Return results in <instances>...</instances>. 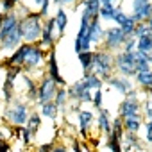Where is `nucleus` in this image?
<instances>
[{
	"instance_id": "nucleus-36",
	"label": "nucleus",
	"mask_w": 152,
	"mask_h": 152,
	"mask_svg": "<svg viewBox=\"0 0 152 152\" xmlns=\"http://www.w3.org/2000/svg\"><path fill=\"white\" fill-rule=\"evenodd\" d=\"M0 152H11V145L6 138L0 136Z\"/></svg>"
},
{
	"instance_id": "nucleus-28",
	"label": "nucleus",
	"mask_w": 152,
	"mask_h": 152,
	"mask_svg": "<svg viewBox=\"0 0 152 152\" xmlns=\"http://www.w3.org/2000/svg\"><path fill=\"white\" fill-rule=\"evenodd\" d=\"M136 50L148 56V54L152 52V34L143 36V38H138V39H136Z\"/></svg>"
},
{
	"instance_id": "nucleus-15",
	"label": "nucleus",
	"mask_w": 152,
	"mask_h": 152,
	"mask_svg": "<svg viewBox=\"0 0 152 152\" xmlns=\"http://www.w3.org/2000/svg\"><path fill=\"white\" fill-rule=\"evenodd\" d=\"M104 27H102V22L99 16L91 18L90 25H88V38H90V43L91 45H100L102 43V38H104Z\"/></svg>"
},
{
	"instance_id": "nucleus-8",
	"label": "nucleus",
	"mask_w": 152,
	"mask_h": 152,
	"mask_svg": "<svg viewBox=\"0 0 152 152\" xmlns=\"http://www.w3.org/2000/svg\"><path fill=\"white\" fill-rule=\"evenodd\" d=\"M66 93H68L70 100H75L77 104H81V102H91V97H93V91H90L86 88V84H84L83 79L81 81H75L73 84H70L68 90H66Z\"/></svg>"
},
{
	"instance_id": "nucleus-23",
	"label": "nucleus",
	"mask_w": 152,
	"mask_h": 152,
	"mask_svg": "<svg viewBox=\"0 0 152 152\" xmlns=\"http://www.w3.org/2000/svg\"><path fill=\"white\" fill-rule=\"evenodd\" d=\"M83 81H84V84H86V88L90 90V91H97V90H102V84H104V81L100 79V77H97L95 73H83Z\"/></svg>"
},
{
	"instance_id": "nucleus-7",
	"label": "nucleus",
	"mask_w": 152,
	"mask_h": 152,
	"mask_svg": "<svg viewBox=\"0 0 152 152\" xmlns=\"http://www.w3.org/2000/svg\"><path fill=\"white\" fill-rule=\"evenodd\" d=\"M57 84L48 77V75H45V77L41 79L39 86H38V95H36V104H47V102H52L54 97H56V91H57Z\"/></svg>"
},
{
	"instance_id": "nucleus-11",
	"label": "nucleus",
	"mask_w": 152,
	"mask_h": 152,
	"mask_svg": "<svg viewBox=\"0 0 152 152\" xmlns=\"http://www.w3.org/2000/svg\"><path fill=\"white\" fill-rule=\"evenodd\" d=\"M47 75L57 86H66V81L63 79V75L59 73L57 57H56V47H52L50 50H47Z\"/></svg>"
},
{
	"instance_id": "nucleus-47",
	"label": "nucleus",
	"mask_w": 152,
	"mask_h": 152,
	"mask_svg": "<svg viewBox=\"0 0 152 152\" xmlns=\"http://www.w3.org/2000/svg\"><path fill=\"white\" fill-rule=\"evenodd\" d=\"M0 136H2V124H0ZM4 138V136H2Z\"/></svg>"
},
{
	"instance_id": "nucleus-3",
	"label": "nucleus",
	"mask_w": 152,
	"mask_h": 152,
	"mask_svg": "<svg viewBox=\"0 0 152 152\" xmlns=\"http://www.w3.org/2000/svg\"><path fill=\"white\" fill-rule=\"evenodd\" d=\"M47 61V50L41 48L38 43H23V61H22V70L27 72H36L39 66Z\"/></svg>"
},
{
	"instance_id": "nucleus-29",
	"label": "nucleus",
	"mask_w": 152,
	"mask_h": 152,
	"mask_svg": "<svg viewBox=\"0 0 152 152\" xmlns=\"http://www.w3.org/2000/svg\"><path fill=\"white\" fill-rule=\"evenodd\" d=\"M134 79H136V84H138V86H143L145 90H147V88H152V70L136 73Z\"/></svg>"
},
{
	"instance_id": "nucleus-27",
	"label": "nucleus",
	"mask_w": 152,
	"mask_h": 152,
	"mask_svg": "<svg viewBox=\"0 0 152 152\" xmlns=\"http://www.w3.org/2000/svg\"><path fill=\"white\" fill-rule=\"evenodd\" d=\"M66 102H68L66 86H59V88H57V91H56V97H54V104L59 107V111H64V107H66Z\"/></svg>"
},
{
	"instance_id": "nucleus-32",
	"label": "nucleus",
	"mask_w": 152,
	"mask_h": 152,
	"mask_svg": "<svg viewBox=\"0 0 152 152\" xmlns=\"http://www.w3.org/2000/svg\"><path fill=\"white\" fill-rule=\"evenodd\" d=\"M16 134H18V138H20V141H22L23 145H29L31 140H32V134H31L25 127H16Z\"/></svg>"
},
{
	"instance_id": "nucleus-25",
	"label": "nucleus",
	"mask_w": 152,
	"mask_h": 152,
	"mask_svg": "<svg viewBox=\"0 0 152 152\" xmlns=\"http://www.w3.org/2000/svg\"><path fill=\"white\" fill-rule=\"evenodd\" d=\"M39 115L45 116V118H50V120H56L57 115H59V107L52 102H47V104H41L39 106Z\"/></svg>"
},
{
	"instance_id": "nucleus-17",
	"label": "nucleus",
	"mask_w": 152,
	"mask_h": 152,
	"mask_svg": "<svg viewBox=\"0 0 152 152\" xmlns=\"http://www.w3.org/2000/svg\"><path fill=\"white\" fill-rule=\"evenodd\" d=\"M52 16H54V22H56L57 36H59V38L64 36V31H66V27H68V22H70L68 13L64 11V7H57V9H56V15H52Z\"/></svg>"
},
{
	"instance_id": "nucleus-26",
	"label": "nucleus",
	"mask_w": 152,
	"mask_h": 152,
	"mask_svg": "<svg viewBox=\"0 0 152 152\" xmlns=\"http://www.w3.org/2000/svg\"><path fill=\"white\" fill-rule=\"evenodd\" d=\"M77 59H79V63H81L83 73H90V72H91V59H93V52H91V50L81 52V54H77Z\"/></svg>"
},
{
	"instance_id": "nucleus-39",
	"label": "nucleus",
	"mask_w": 152,
	"mask_h": 152,
	"mask_svg": "<svg viewBox=\"0 0 152 152\" xmlns=\"http://www.w3.org/2000/svg\"><path fill=\"white\" fill-rule=\"evenodd\" d=\"M50 150H52V143H41L36 148V152H50Z\"/></svg>"
},
{
	"instance_id": "nucleus-48",
	"label": "nucleus",
	"mask_w": 152,
	"mask_h": 152,
	"mask_svg": "<svg viewBox=\"0 0 152 152\" xmlns=\"http://www.w3.org/2000/svg\"><path fill=\"white\" fill-rule=\"evenodd\" d=\"M84 2H86V0H84Z\"/></svg>"
},
{
	"instance_id": "nucleus-13",
	"label": "nucleus",
	"mask_w": 152,
	"mask_h": 152,
	"mask_svg": "<svg viewBox=\"0 0 152 152\" xmlns=\"http://www.w3.org/2000/svg\"><path fill=\"white\" fill-rule=\"evenodd\" d=\"M104 83H107L111 88H115L122 95H127L131 90H134V84H132L131 77H124V75H111V77L106 79Z\"/></svg>"
},
{
	"instance_id": "nucleus-12",
	"label": "nucleus",
	"mask_w": 152,
	"mask_h": 152,
	"mask_svg": "<svg viewBox=\"0 0 152 152\" xmlns=\"http://www.w3.org/2000/svg\"><path fill=\"white\" fill-rule=\"evenodd\" d=\"M22 43H23V41H22L20 31L16 29V31L9 32L7 36H4L2 39H0V54H7V56H11Z\"/></svg>"
},
{
	"instance_id": "nucleus-18",
	"label": "nucleus",
	"mask_w": 152,
	"mask_h": 152,
	"mask_svg": "<svg viewBox=\"0 0 152 152\" xmlns=\"http://www.w3.org/2000/svg\"><path fill=\"white\" fill-rule=\"evenodd\" d=\"M122 125H124V131L125 132H132L136 134L140 129H141V115H134V116H127V118H122Z\"/></svg>"
},
{
	"instance_id": "nucleus-35",
	"label": "nucleus",
	"mask_w": 152,
	"mask_h": 152,
	"mask_svg": "<svg viewBox=\"0 0 152 152\" xmlns=\"http://www.w3.org/2000/svg\"><path fill=\"white\" fill-rule=\"evenodd\" d=\"M102 99H104V93H102V90H97V91H93L91 104H93L97 109H100V107H102Z\"/></svg>"
},
{
	"instance_id": "nucleus-9",
	"label": "nucleus",
	"mask_w": 152,
	"mask_h": 152,
	"mask_svg": "<svg viewBox=\"0 0 152 152\" xmlns=\"http://www.w3.org/2000/svg\"><path fill=\"white\" fill-rule=\"evenodd\" d=\"M131 18L136 23H141L145 20H148L152 16V2L150 0H132V6H131Z\"/></svg>"
},
{
	"instance_id": "nucleus-45",
	"label": "nucleus",
	"mask_w": 152,
	"mask_h": 152,
	"mask_svg": "<svg viewBox=\"0 0 152 152\" xmlns=\"http://www.w3.org/2000/svg\"><path fill=\"white\" fill-rule=\"evenodd\" d=\"M4 18H6V15L0 11V27H2V22H4Z\"/></svg>"
},
{
	"instance_id": "nucleus-14",
	"label": "nucleus",
	"mask_w": 152,
	"mask_h": 152,
	"mask_svg": "<svg viewBox=\"0 0 152 152\" xmlns=\"http://www.w3.org/2000/svg\"><path fill=\"white\" fill-rule=\"evenodd\" d=\"M140 109H141V104H140L138 97H125L118 107V115H120V118H127V116L140 115Z\"/></svg>"
},
{
	"instance_id": "nucleus-20",
	"label": "nucleus",
	"mask_w": 152,
	"mask_h": 152,
	"mask_svg": "<svg viewBox=\"0 0 152 152\" xmlns=\"http://www.w3.org/2000/svg\"><path fill=\"white\" fill-rule=\"evenodd\" d=\"M97 127H99L102 132H106V134H109V132H111V116H109V111H107V109H104V107H100V109H99Z\"/></svg>"
},
{
	"instance_id": "nucleus-6",
	"label": "nucleus",
	"mask_w": 152,
	"mask_h": 152,
	"mask_svg": "<svg viewBox=\"0 0 152 152\" xmlns=\"http://www.w3.org/2000/svg\"><path fill=\"white\" fill-rule=\"evenodd\" d=\"M127 38H125V34L122 32V29L118 27V25H113V27H109V29H106L104 31V38H102V43H104V47L102 48H106V50H118V48H122V45H124V41H125Z\"/></svg>"
},
{
	"instance_id": "nucleus-21",
	"label": "nucleus",
	"mask_w": 152,
	"mask_h": 152,
	"mask_svg": "<svg viewBox=\"0 0 152 152\" xmlns=\"http://www.w3.org/2000/svg\"><path fill=\"white\" fill-rule=\"evenodd\" d=\"M118 11V6L116 4H100V9H99V18L100 22H113L115 15Z\"/></svg>"
},
{
	"instance_id": "nucleus-46",
	"label": "nucleus",
	"mask_w": 152,
	"mask_h": 152,
	"mask_svg": "<svg viewBox=\"0 0 152 152\" xmlns=\"http://www.w3.org/2000/svg\"><path fill=\"white\" fill-rule=\"evenodd\" d=\"M2 83H4V79H2V75H0V86H2Z\"/></svg>"
},
{
	"instance_id": "nucleus-4",
	"label": "nucleus",
	"mask_w": 152,
	"mask_h": 152,
	"mask_svg": "<svg viewBox=\"0 0 152 152\" xmlns=\"http://www.w3.org/2000/svg\"><path fill=\"white\" fill-rule=\"evenodd\" d=\"M29 115H31L29 113V104L23 102V100H20V99H13L7 104L6 111H4L6 120L11 125H15V127H23L25 122H27V118H29Z\"/></svg>"
},
{
	"instance_id": "nucleus-44",
	"label": "nucleus",
	"mask_w": 152,
	"mask_h": 152,
	"mask_svg": "<svg viewBox=\"0 0 152 152\" xmlns=\"http://www.w3.org/2000/svg\"><path fill=\"white\" fill-rule=\"evenodd\" d=\"M116 0H100V4H115Z\"/></svg>"
},
{
	"instance_id": "nucleus-31",
	"label": "nucleus",
	"mask_w": 152,
	"mask_h": 152,
	"mask_svg": "<svg viewBox=\"0 0 152 152\" xmlns=\"http://www.w3.org/2000/svg\"><path fill=\"white\" fill-rule=\"evenodd\" d=\"M148 34H152V29L147 25V22H141V23H136V27H134V32H132V38H143V36H148Z\"/></svg>"
},
{
	"instance_id": "nucleus-30",
	"label": "nucleus",
	"mask_w": 152,
	"mask_h": 152,
	"mask_svg": "<svg viewBox=\"0 0 152 152\" xmlns=\"http://www.w3.org/2000/svg\"><path fill=\"white\" fill-rule=\"evenodd\" d=\"M118 27L122 29V32L125 34V38H131V36H132V32H134V27H136V22H134V20H132V18H131L129 15H127V16H125L124 20H122V23H120Z\"/></svg>"
},
{
	"instance_id": "nucleus-5",
	"label": "nucleus",
	"mask_w": 152,
	"mask_h": 152,
	"mask_svg": "<svg viewBox=\"0 0 152 152\" xmlns=\"http://www.w3.org/2000/svg\"><path fill=\"white\" fill-rule=\"evenodd\" d=\"M115 70L118 75L124 77H134L136 75V63H134V52H118L115 56Z\"/></svg>"
},
{
	"instance_id": "nucleus-22",
	"label": "nucleus",
	"mask_w": 152,
	"mask_h": 152,
	"mask_svg": "<svg viewBox=\"0 0 152 152\" xmlns=\"http://www.w3.org/2000/svg\"><path fill=\"white\" fill-rule=\"evenodd\" d=\"M23 127H25V129H27L32 136H36V134H38V131H39V127H41V115H39L38 111L31 113Z\"/></svg>"
},
{
	"instance_id": "nucleus-19",
	"label": "nucleus",
	"mask_w": 152,
	"mask_h": 152,
	"mask_svg": "<svg viewBox=\"0 0 152 152\" xmlns=\"http://www.w3.org/2000/svg\"><path fill=\"white\" fill-rule=\"evenodd\" d=\"M79 131L83 134V138L88 136V129L91 127L93 124V113L91 111H79Z\"/></svg>"
},
{
	"instance_id": "nucleus-1",
	"label": "nucleus",
	"mask_w": 152,
	"mask_h": 152,
	"mask_svg": "<svg viewBox=\"0 0 152 152\" xmlns=\"http://www.w3.org/2000/svg\"><path fill=\"white\" fill-rule=\"evenodd\" d=\"M43 18L39 16L38 11H29L27 15L20 16L18 22V31L22 36L23 43H38L41 38V31H43Z\"/></svg>"
},
{
	"instance_id": "nucleus-37",
	"label": "nucleus",
	"mask_w": 152,
	"mask_h": 152,
	"mask_svg": "<svg viewBox=\"0 0 152 152\" xmlns=\"http://www.w3.org/2000/svg\"><path fill=\"white\" fill-rule=\"evenodd\" d=\"M77 0H52V4L57 6V7H64V6H70V4H75Z\"/></svg>"
},
{
	"instance_id": "nucleus-43",
	"label": "nucleus",
	"mask_w": 152,
	"mask_h": 152,
	"mask_svg": "<svg viewBox=\"0 0 152 152\" xmlns=\"http://www.w3.org/2000/svg\"><path fill=\"white\" fill-rule=\"evenodd\" d=\"M41 2H43V0H32V6H34V7H39Z\"/></svg>"
},
{
	"instance_id": "nucleus-10",
	"label": "nucleus",
	"mask_w": 152,
	"mask_h": 152,
	"mask_svg": "<svg viewBox=\"0 0 152 152\" xmlns=\"http://www.w3.org/2000/svg\"><path fill=\"white\" fill-rule=\"evenodd\" d=\"M54 31H56V22H54V16H48L45 18L43 22V31H41V38L38 41V45L45 50H50L52 47H56V36H54Z\"/></svg>"
},
{
	"instance_id": "nucleus-2",
	"label": "nucleus",
	"mask_w": 152,
	"mask_h": 152,
	"mask_svg": "<svg viewBox=\"0 0 152 152\" xmlns=\"http://www.w3.org/2000/svg\"><path fill=\"white\" fill-rule=\"evenodd\" d=\"M113 70H115V56L106 48L95 50L93 59H91V73H95L97 77L106 81L113 75Z\"/></svg>"
},
{
	"instance_id": "nucleus-40",
	"label": "nucleus",
	"mask_w": 152,
	"mask_h": 152,
	"mask_svg": "<svg viewBox=\"0 0 152 152\" xmlns=\"http://www.w3.org/2000/svg\"><path fill=\"white\" fill-rule=\"evenodd\" d=\"M145 113H147L148 122H152V100H148V102L145 104Z\"/></svg>"
},
{
	"instance_id": "nucleus-38",
	"label": "nucleus",
	"mask_w": 152,
	"mask_h": 152,
	"mask_svg": "<svg viewBox=\"0 0 152 152\" xmlns=\"http://www.w3.org/2000/svg\"><path fill=\"white\" fill-rule=\"evenodd\" d=\"M145 129H147L145 140H147V143H152V122H147V124H145Z\"/></svg>"
},
{
	"instance_id": "nucleus-42",
	"label": "nucleus",
	"mask_w": 152,
	"mask_h": 152,
	"mask_svg": "<svg viewBox=\"0 0 152 152\" xmlns=\"http://www.w3.org/2000/svg\"><path fill=\"white\" fill-rule=\"evenodd\" d=\"M50 152H68L64 145H52V150Z\"/></svg>"
},
{
	"instance_id": "nucleus-33",
	"label": "nucleus",
	"mask_w": 152,
	"mask_h": 152,
	"mask_svg": "<svg viewBox=\"0 0 152 152\" xmlns=\"http://www.w3.org/2000/svg\"><path fill=\"white\" fill-rule=\"evenodd\" d=\"M50 6H52V0H43L41 6L38 7V13H39V16H41L43 20L48 18V16H52V15H50Z\"/></svg>"
},
{
	"instance_id": "nucleus-41",
	"label": "nucleus",
	"mask_w": 152,
	"mask_h": 152,
	"mask_svg": "<svg viewBox=\"0 0 152 152\" xmlns=\"http://www.w3.org/2000/svg\"><path fill=\"white\" fill-rule=\"evenodd\" d=\"M72 145H73V152H83V147H81V141L79 140H73Z\"/></svg>"
},
{
	"instance_id": "nucleus-34",
	"label": "nucleus",
	"mask_w": 152,
	"mask_h": 152,
	"mask_svg": "<svg viewBox=\"0 0 152 152\" xmlns=\"http://www.w3.org/2000/svg\"><path fill=\"white\" fill-rule=\"evenodd\" d=\"M122 50L124 52H134L136 50V38H127L125 41H124V45H122Z\"/></svg>"
},
{
	"instance_id": "nucleus-16",
	"label": "nucleus",
	"mask_w": 152,
	"mask_h": 152,
	"mask_svg": "<svg viewBox=\"0 0 152 152\" xmlns=\"http://www.w3.org/2000/svg\"><path fill=\"white\" fill-rule=\"evenodd\" d=\"M18 22H20V16H18L16 11L7 13L6 18H4V22H2V27H0V39H2L4 36H7L9 32L16 31L18 29Z\"/></svg>"
},
{
	"instance_id": "nucleus-24",
	"label": "nucleus",
	"mask_w": 152,
	"mask_h": 152,
	"mask_svg": "<svg viewBox=\"0 0 152 152\" xmlns=\"http://www.w3.org/2000/svg\"><path fill=\"white\" fill-rule=\"evenodd\" d=\"M131 148H140V140L136 134L132 132H125L122 136V150L124 152H129Z\"/></svg>"
}]
</instances>
